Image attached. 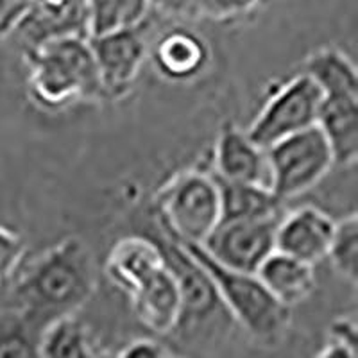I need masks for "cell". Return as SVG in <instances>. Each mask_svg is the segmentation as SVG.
<instances>
[{"label": "cell", "mask_w": 358, "mask_h": 358, "mask_svg": "<svg viewBox=\"0 0 358 358\" xmlns=\"http://www.w3.org/2000/svg\"><path fill=\"white\" fill-rule=\"evenodd\" d=\"M106 274L129 294L133 310L156 335H171L181 321V290L159 241L131 235L115 242L106 258Z\"/></svg>", "instance_id": "1"}, {"label": "cell", "mask_w": 358, "mask_h": 358, "mask_svg": "<svg viewBox=\"0 0 358 358\" xmlns=\"http://www.w3.org/2000/svg\"><path fill=\"white\" fill-rule=\"evenodd\" d=\"M210 49L199 34L188 29H172L155 47V63L163 78L171 81H190L206 70Z\"/></svg>", "instance_id": "15"}, {"label": "cell", "mask_w": 358, "mask_h": 358, "mask_svg": "<svg viewBox=\"0 0 358 358\" xmlns=\"http://www.w3.org/2000/svg\"><path fill=\"white\" fill-rule=\"evenodd\" d=\"M334 229L335 220L319 208H297L278 220L276 251L315 265L328 255Z\"/></svg>", "instance_id": "11"}, {"label": "cell", "mask_w": 358, "mask_h": 358, "mask_svg": "<svg viewBox=\"0 0 358 358\" xmlns=\"http://www.w3.org/2000/svg\"><path fill=\"white\" fill-rule=\"evenodd\" d=\"M15 31L27 45L59 36H90L86 0H33Z\"/></svg>", "instance_id": "13"}, {"label": "cell", "mask_w": 358, "mask_h": 358, "mask_svg": "<svg viewBox=\"0 0 358 358\" xmlns=\"http://www.w3.org/2000/svg\"><path fill=\"white\" fill-rule=\"evenodd\" d=\"M31 6L33 0H0V38L17 29Z\"/></svg>", "instance_id": "26"}, {"label": "cell", "mask_w": 358, "mask_h": 358, "mask_svg": "<svg viewBox=\"0 0 358 358\" xmlns=\"http://www.w3.org/2000/svg\"><path fill=\"white\" fill-rule=\"evenodd\" d=\"M319 357L326 358H357L358 357V331L351 319H337L326 335L324 348Z\"/></svg>", "instance_id": "23"}, {"label": "cell", "mask_w": 358, "mask_h": 358, "mask_svg": "<svg viewBox=\"0 0 358 358\" xmlns=\"http://www.w3.org/2000/svg\"><path fill=\"white\" fill-rule=\"evenodd\" d=\"M262 0H192V15L212 20H231L248 15Z\"/></svg>", "instance_id": "24"}, {"label": "cell", "mask_w": 358, "mask_h": 358, "mask_svg": "<svg viewBox=\"0 0 358 358\" xmlns=\"http://www.w3.org/2000/svg\"><path fill=\"white\" fill-rule=\"evenodd\" d=\"M305 72L317 83L322 95H358L357 66L335 47H324L310 54Z\"/></svg>", "instance_id": "18"}, {"label": "cell", "mask_w": 358, "mask_h": 358, "mask_svg": "<svg viewBox=\"0 0 358 358\" xmlns=\"http://www.w3.org/2000/svg\"><path fill=\"white\" fill-rule=\"evenodd\" d=\"M257 276L265 289L289 308L306 301L315 290L313 265L276 249L262 262Z\"/></svg>", "instance_id": "16"}, {"label": "cell", "mask_w": 358, "mask_h": 358, "mask_svg": "<svg viewBox=\"0 0 358 358\" xmlns=\"http://www.w3.org/2000/svg\"><path fill=\"white\" fill-rule=\"evenodd\" d=\"M88 43L97 66L102 99L117 101L124 97L138 79L145 62L147 47L140 25L90 34Z\"/></svg>", "instance_id": "9"}, {"label": "cell", "mask_w": 358, "mask_h": 358, "mask_svg": "<svg viewBox=\"0 0 358 358\" xmlns=\"http://www.w3.org/2000/svg\"><path fill=\"white\" fill-rule=\"evenodd\" d=\"M41 324L20 308L0 313V357H38Z\"/></svg>", "instance_id": "20"}, {"label": "cell", "mask_w": 358, "mask_h": 358, "mask_svg": "<svg viewBox=\"0 0 358 358\" xmlns=\"http://www.w3.org/2000/svg\"><path fill=\"white\" fill-rule=\"evenodd\" d=\"M322 92L306 72L297 73L268 95L251 126L249 138L267 149L290 134L317 124Z\"/></svg>", "instance_id": "7"}, {"label": "cell", "mask_w": 358, "mask_h": 358, "mask_svg": "<svg viewBox=\"0 0 358 358\" xmlns=\"http://www.w3.org/2000/svg\"><path fill=\"white\" fill-rule=\"evenodd\" d=\"M317 126L330 143L335 165L358 158V95H322Z\"/></svg>", "instance_id": "14"}, {"label": "cell", "mask_w": 358, "mask_h": 358, "mask_svg": "<svg viewBox=\"0 0 358 358\" xmlns=\"http://www.w3.org/2000/svg\"><path fill=\"white\" fill-rule=\"evenodd\" d=\"M163 233L178 242L203 244L220 222V190L213 172H178L156 194Z\"/></svg>", "instance_id": "5"}, {"label": "cell", "mask_w": 358, "mask_h": 358, "mask_svg": "<svg viewBox=\"0 0 358 358\" xmlns=\"http://www.w3.org/2000/svg\"><path fill=\"white\" fill-rule=\"evenodd\" d=\"M215 176V174H213ZM220 190V220L276 219L281 217L285 201L268 187L241 183L217 178Z\"/></svg>", "instance_id": "17"}, {"label": "cell", "mask_w": 358, "mask_h": 358, "mask_svg": "<svg viewBox=\"0 0 358 358\" xmlns=\"http://www.w3.org/2000/svg\"><path fill=\"white\" fill-rule=\"evenodd\" d=\"M24 241L11 229L0 226V287L6 285L22 267Z\"/></svg>", "instance_id": "25"}, {"label": "cell", "mask_w": 358, "mask_h": 358, "mask_svg": "<svg viewBox=\"0 0 358 358\" xmlns=\"http://www.w3.org/2000/svg\"><path fill=\"white\" fill-rule=\"evenodd\" d=\"M90 34L138 27L149 15V0H86Z\"/></svg>", "instance_id": "21"}, {"label": "cell", "mask_w": 358, "mask_h": 358, "mask_svg": "<svg viewBox=\"0 0 358 358\" xmlns=\"http://www.w3.org/2000/svg\"><path fill=\"white\" fill-rule=\"evenodd\" d=\"M213 174L228 181L271 188L267 149L252 142L245 129L226 126L220 131L213 151Z\"/></svg>", "instance_id": "12"}, {"label": "cell", "mask_w": 358, "mask_h": 358, "mask_svg": "<svg viewBox=\"0 0 358 358\" xmlns=\"http://www.w3.org/2000/svg\"><path fill=\"white\" fill-rule=\"evenodd\" d=\"M326 258L331 262L335 273L351 285H357L358 278V217L348 215L335 222L334 236Z\"/></svg>", "instance_id": "22"}, {"label": "cell", "mask_w": 358, "mask_h": 358, "mask_svg": "<svg viewBox=\"0 0 358 358\" xmlns=\"http://www.w3.org/2000/svg\"><path fill=\"white\" fill-rule=\"evenodd\" d=\"M271 190L287 201L319 185L335 165L321 127L310 126L267 147Z\"/></svg>", "instance_id": "6"}, {"label": "cell", "mask_w": 358, "mask_h": 358, "mask_svg": "<svg viewBox=\"0 0 358 358\" xmlns=\"http://www.w3.org/2000/svg\"><path fill=\"white\" fill-rule=\"evenodd\" d=\"M120 357H147V358H165L171 357L172 351L165 344H162L156 338L142 337L129 342L124 350L118 351Z\"/></svg>", "instance_id": "27"}, {"label": "cell", "mask_w": 358, "mask_h": 358, "mask_svg": "<svg viewBox=\"0 0 358 358\" xmlns=\"http://www.w3.org/2000/svg\"><path fill=\"white\" fill-rule=\"evenodd\" d=\"M276 219L220 220L206 241L199 244L224 267L257 273L262 262L276 249Z\"/></svg>", "instance_id": "8"}, {"label": "cell", "mask_w": 358, "mask_h": 358, "mask_svg": "<svg viewBox=\"0 0 358 358\" xmlns=\"http://www.w3.org/2000/svg\"><path fill=\"white\" fill-rule=\"evenodd\" d=\"M159 244L169 267L178 278L179 290H181V321L178 330L185 322H201L210 317L217 306H222V303L206 271L183 245L171 236H163Z\"/></svg>", "instance_id": "10"}, {"label": "cell", "mask_w": 358, "mask_h": 358, "mask_svg": "<svg viewBox=\"0 0 358 358\" xmlns=\"http://www.w3.org/2000/svg\"><path fill=\"white\" fill-rule=\"evenodd\" d=\"M149 4L172 15H183L192 9V0H149Z\"/></svg>", "instance_id": "28"}, {"label": "cell", "mask_w": 358, "mask_h": 358, "mask_svg": "<svg viewBox=\"0 0 358 358\" xmlns=\"http://www.w3.org/2000/svg\"><path fill=\"white\" fill-rule=\"evenodd\" d=\"M94 355L95 350L90 342L88 331L73 313L59 315L45 324L40 335L38 357L81 358Z\"/></svg>", "instance_id": "19"}, {"label": "cell", "mask_w": 358, "mask_h": 358, "mask_svg": "<svg viewBox=\"0 0 358 358\" xmlns=\"http://www.w3.org/2000/svg\"><path fill=\"white\" fill-rule=\"evenodd\" d=\"M29 92L45 110L102 99L88 36H59L25 47Z\"/></svg>", "instance_id": "3"}, {"label": "cell", "mask_w": 358, "mask_h": 358, "mask_svg": "<svg viewBox=\"0 0 358 358\" xmlns=\"http://www.w3.org/2000/svg\"><path fill=\"white\" fill-rule=\"evenodd\" d=\"M178 242V241H176ZM212 280L224 310L252 337L276 341L290 324V308L281 305L257 276L217 264L199 244L179 242Z\"/></svg>", "instance_id": "4"}, {"label": "cell", "mask_w": 358, "mask_h": 358, "mask_svg": "<svg viewBox=\"0 0 358 358\" xmlns=\"http://www.w3.org/2000/svg\"><path fill=\"white\" fill-rule=\"evenodd\" d=\"M18 273V271H17ZM95 290V265L88 245L70 236L47 249L18 273L15 308L41 324L81 308Z\"/></svg>", "instance_id": "2"}]
</instances>
